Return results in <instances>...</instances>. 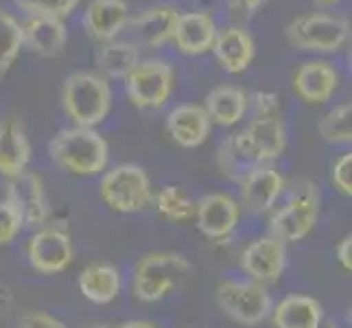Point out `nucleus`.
<instances>
[{
    "label": "nucleus",
    "instance_id": "1",
    "mask_svg": "<svg viewBox=\"0 0 352 328\" xmlns=\"http://www.w3.org/2000/svg\"><path fill=\"white\" fill-rule=\"evenodd\" d=\"M48 155L57 168L75 177H94L110 162V144L96 129L66 127L48 142Z\"/></svg>",
    "mask_w": 352,
    "mask_h": 328
},
{
    "label": "nucleus",
    "instance_id": "2",
    "mask_svg": "<svg viewBox=\"0 0 352 328\" xmlns=\"http://www.w3.org/2000/svg\"><path fill=\"white\" fill-rule=\"evenodd\" d=\"M62 105L66 116L77 127L94 129L112 109V88L105 77L88 70H77L64 79Z\"/></svg>",
    "mask_w": 352,
    "mask_h": 328
},
{
    "label": "nucleus",
    "instance_id": "3",
    "mask_svg": "<svg viewBox=\"0 0 352 328\" xmlns=\"http://www.w3.org/2000/svg\"><path fill=\"white\" fill-rule=\"evenodd\" d=\"M192 272L190 263L175 252H149L133 265L131 294L136 300L160 302L177 291L184 278Z\"/></svg>",
    "mask_w": 352,
    "mask_h": 328
},
{
    "label": "nucleus",
    "instance_id": "4",
    "mask_svg": "<svg viewBox=\"0 0 352 328\" xmlns=\"http://www.w3.org/2000/svg\"><path fill=\"white\" fill-rule=\"evenodd\" d=\"M99 197L110 210L133 215L147 210L153 204V186L142 166L127 162L103 173L99 182Z\"/></svg>",
    "mask_w": 352,
    "mask_h": 328
},
{
    "label": "nucleus",
    "instance_id": "5",
    "mask_svg": "<svg viewBox=\"0 0 352 328\" xmlns=\"http://www.w3.org/2000/svg\"><path fill=\"white\" fill-rule=\"evenodd\" d=\"M348 22L331 14H302L285 29L287 42L305 53H335L348 40Z\"/></svg>",
    "mask_w": 352,
    "mask_h": 328
},
{
    "label": "nucleus",
    "instance_id": "6",
    "mask_svg": "<svg viewBox=\"0 0 352 328\" xmlns=\"http://www.w3.org/2000/svg\"><path fill=\"white\" fill-rule=\"evenodd\" d=\"M217 307L241 326H258L270 318L274 300L267 287L254 281H223L217 287Z\"/></svg>",
    "mask_w": 352,
    "mask_h": 328
},
{
    "label": "nucleus",
    "instance_id": "7",
    "mask_svg": "<svg viewBox=\"0 0 352 328\" xmlns=\"http://www.w3.org/2000/svg\"><path fill=\"white\" fill-rule=\"evenodd\" d=\"M320 219V195L318 186L307 184L296 195H291L283 208L272 210L270 237L280 243H298L307 239Z\"/></svg>",
    "mask_w": 352,
    "mask_h": 328
},
{
    "label": "nucleus",
    "instance_id": "8",
    "mask_svg": "<svg viewBox=\"0 0 352 328\" xmlns=\"http://www.w3.org/2000/svg\"><path fill=\"white\" fill-rule=\"evenodd\" d=\"M175 86L173 68L162 59L138 62L125 77V90L131 105L138 109H160L171 99Z\"/></svg>",
    "mask_w": 352,
    "mask_h": 328
},
{
    "label": "nucleus",
    "instance_id": "9",
    "mask_svg": "<svg viewBox=\"0 0 352 328\" xmlns=\"http://www.w3.org/2000/svg\"><path fill=\"white\" fill-rule=\"evenodd\" d=\"M234 142L250 164H270L285 153L287 129L278 114L254 116L245 129L234 133Z\"/></svg>",
    "mask_w": 352,
    "mask_h": 328
},
{
    "label": "nucleus",
    "instance_id": "10",
    "mask_svg": "<svg viewBox=\"0 0 352 328\" xmlns=\"http://www.w3.org/2000/svg\"><path fill=\"white\" fill-rule=\"evenodd\" d=\"M27 259L33 272L42 276H55L66 272L75 259L72 237L57 226L38 228L27 241Z\"/></svg>",
    "mask_w": 352,
    "mask_h": 328
},
{
    "label": "nucleus",
    "instance_id": "11",
    "mask_svg": "<svg viewBox=\"0 0 352 328\" xmlns=\"http://www.w3.org/2000/svg\"><path fill=\"white\" fill-rule=\"evenodd\" d=\"M287 188L285 175L272 164H256L239 179V206L254 215H267Z\"/></svg>",
    "mask_w": 352,
    "mask_h": 328
},
{
    "label": "nucleus",
    "instance_id": "12",
    "mask_svg": "<svg viewBox=\"0 0 352 328\" xmlns=\"http://www.w3.org/2000/svg\"><path fill=\"white\" fill-rule=\"evenodd\" d=\"M241 270L263 287L276 285L287 270V248L274 237H261L241 252Z\"/></svg>",
    "mask_w": 352,
    "mask_h": 328
},
{
    "label": "nucleus",
    "instance_id": "13",
    "mask_svg": "<svg viewBox=\"0 0 352 328\" xmlns=\"http://www.w3.org/2000/svg\"><path fill=\"white\" fill-rule=\"evenodd\" d=\"M5 199L18 210L22 223L29 228H44L48 217H51V201L46 195V186L42 177L33 171H24L9 179Z\"/></svg>",
    "mask_w": 352,
    "mask_h": 328
},
{
    "label": "nucleus",
    "instance_id": "14",
    "mask_svg": "<svg viewBox=\"0 0 352 328\" xmlns=\"http://www.w3.org/2000/svg\"><path fill=\"white\" fill-rule=\"evenodd\" d=\"M243 208L239 201L228 193H210L195 201V221L204 237L208 239H228L241 221Z\"/></svg>",
    "mask_w": 352,
    "mask_h": 328
},
{
    "label": "nucleus",
    "instance_id": "15",
    "mask_svg": "<svg viewBox=\"0 0 352 328\" xmlns=\"http://www.w3.org/2000/svg\"><path fill=\"white\" fill-rule=\"evenodd\" d=\"M166 131L179 147L195 149L208 140L212 123L206 114L204 105L197 103H184L173 107L166 116Z\"/></svg>",
    "mask_w": 352,
    "mask_h": 328
},
{
    "label": "nucleus",
    "instance_id": "16",
    "mask_svg": "<svg viewBox=\"0 0 352 328\" xmlns=\"http://www.w3.org/2000/svg\"><path fill=\"white\" fill-rule=\"evenodd\" d=\"M31 160V142L18 116L0 120V175L14 179L24 173Z\"/></svg>",
    "mask_w": 352,
    "mask_h": 328
},
{
    "label": "nucleus",
    "instance_id": "17",
    "mask_svg": "<svg viewBox=\"0 0 352 328\" xmlns=\"http://www.w3.org/2000/svg\"><path fill=\"white\" fill-rule=\"evenodd\" d=\"M210 51L214 53L219 66L230 72V75H241L250 68V64L254 62V40L252 35L241 29V27H228L217 31L214 42Z\"/></svg>",
    "mask_w": 352,
    "mask_h": 328
},
{
    "label": "nucleus",
    "instance_id": "18",
    "mask_svg": "<svg viewBox=\"0 0 352 328\" xmlns=\"http://www.w3.org/2000/svg\"><path fill=\"white\" fill-rule=\"evenodd\" d=\"M129 7L125 0H92L83 14V29L96 42H112L127 27Z\"/></svg>",
    "mask_w": 352,
    "mask_h": 328
},
{
    "label": "nucleus",
    "instance_id": "19",
    "mask_svg": "<svg viewBox=\"0 0 352 328\" xmlns=\"http://www.w3.org/2000/svg\"><path fill=\"white\" fill-rule=\"evenodd\" d=\"M22 27V44L29 46V51L42 57H57L64 51L68 31L64 20L51 16H27L20 22Z\"/></svg>",
    "mask_w": 352,
    "mask_h": 328
},
{
    "label": "nucleus",
    "instance_id": "20",
    "mask_svg": "<svg viewBox=\"0 0 352 328\" xmlns=\"http://www.w3.org/2000/svg\"><path fill=\"white\" fill-rule=\"evenodd\" d=\"M339 75L329 62H307L294 75V90L302 101L322 105L337 92Z\"/></svg>",
    "mask_w": 352,
    "mask_h": 328
},
{
    "label": "nucleus",
    "instance_id": "21",
    "mask_svg": "<svg viewBox=\"0 0 352 328\" xmlns=\"http://www.w3.org/2000/svg\"><path fill=\"white\" fill-rule=\"evenodd\" d=\"M217 31L219 29L208 14H201V11L179 14L173 31V42L179 48V53L197 57L212 48Z\"/></svg>",
    "mask_w": 352,
    "mask_h": 328
},
{
    "label": "nucleus",
    "instance_id": "22",
    "mask_svg": "<svg viewBox=\"0 0 352 328\" xmlns=\"http://www.w3.org/2000/svg\"><path fill=\"white\" fill-rule=\"evenodd\" d=\"M79 294L92 305H110L123 291V276L114 265L90 263L81 270L77 278Z\"/></svg>",
    "mask_w": 352,
    "mask_h": 328
},
{
    "label": "nucleus",
    "instance_id": "23",
    "mask_svg": "<svg viewBox=\"0 0 352 328\" xmlns=\"http://www.w3.org/2000/svg\"><path fill=\"white\" fill-rule=\"evenodd\" d=\"M274 328H322L324 307L305 294H291L272 307Z\"/></svg>",
    "mask_w": 352,
    "mask_h": 328
},
{
    "label": "nucleus",
    "instance_id": "24",
    "mask_svg": "<svg viewBox=\"0 0 352 328\" xmlns=\"http://www.w3.org/2000/svg\"><path fill=\"white\" fill-rule=\"evenodd\" d=\"M179 11L171 5H157L131 20L133 38L147 48H160L173 40Z\"/></svg>",
    "mask_w": 352,
    "mask_h": 328
},
{
    "label": "nucleus",
    "instance_id": "25",
    "mask_svg": "<svg viewBox=\"0 0 352 328\" xmlns=\"http://www.w3.org/2000/svg\"><path fill=\"white\" fill-rule=\"evenodd\" d=\"M204 109L210 123L221 127H234L248 114L250 101L248 94L236 86H219L206 94Z\"/></svg>",
    "mask_w": 352,
    "mask_h": 328
},
{
    "label": "nucleus",
    "instance_id": "26",
    "mask_svg": "<svg viewBox=\"0 0 352 328\" xmlns=\"http://www.w3.org/2000/svg\"><path fill=\"white\" fill-rule=\"evenodd\" d=\"M138 62H140L138 46L131 42L105 44L96 53V68L101 70V77L125 79L138 66Z\"/></svg>",
    "mask_w": 352,
    "mask_h": 328
},
{
    "label": "nucleus",
    "instance_id": "27",
    "mask_svg": "<svg viewBox=\"0 0 352 328\" xmlns=\"http://www.w3.org/2000/svg\"><path fill=\"white\" fill-rule=\"evenodd\" d=\"M153 204L166 221L184 223L195 217V201L188 197L184 188L175 184H166L157 190V195H153Z\"/></svg>",
    "mask_w": 352,
    "mask_h": 328
},
{
    "label": "nucleus",
    "instance_id": "28",
    "mask_svg": "<svg viewBox=\"0 0 352 328\" xmlns=\"http://www.w3.org/2000/svg\"><path fill=\"white\" fill-rule=\"evenodd\" d=\"M22 27L20 22L0 7V77L7 75L22 51Z\"/></svg>",
    "mask_w": 352,
    "mask_h": 328
},
{
    "label": "nucleus",
    "instance_id": "29",
    "mask_svg": "<svg viewBox=\"0 0 352 328\" xmlns=\"http://www.w3.org/2000/svg\"><path fill=\"white\" fill-rule=\"evenodd\" d=\"M320 136L331 142V144H350L352 140V105L342 103L335 109H331L329 114H324V118L318 125Z\"/></svg>",
    "mask_w": 352,
    "mask_h": 328
},
{
    "label": "nucleus",
    "instance_id": "30",
    "mask_svg": "<svg viewBox=\"0 0 352 328\" xmlns=\"http://www.w3.org/2000/svg\"><path fill=\"white\" fill-rule=\"evenodd\" d=\"M217 166H219V171L232 182H239L254 166V164L248 162V157L243 155L241 149L236 147L234 133H232V136H228L219 144V151H217Z\"/></svg>",
    "mask_w": 352,
    "mask_h": 328
},
{
    "label": "nucleus",
    "instance_id": "31",
    "mask_svg": "<svg viewBox=\"0 0 352 328\" xmlns=\"http://www.w3.org/2000/svg\"><path fill=\"white\" fill-rule=\"evenodd\" d=\"M14 3L29 16H51L64 20L77 9L81 0H14Z\"/></svg>",
    "mask_w": 352,
    "mask_h": 328
},
{
    "label": "nucleus",
    "instance_id": "32",
    "mask_svg": "<svg viewBox=\"0 0 352 328\" xmlns=\"http://www.w3.org/2000/svg\"><path fill=\"white\" fill-rule=\"evenodd\" d=\"M22 228L24 223L18 210L7 199L0 201V248L9 245L11 241H16L18 234L22 232Z\"/></svg>",
    "mask_w": 352,
    "mask_h": 328
},
{
    "label": "nucleus",
    "instance_id": "33",
    "mask_svg": "<svg viewBox=\"0 0 352 328\" xmlns=\"http://www.w3.org/2000/svg\"><path fill=\"white\" fill-rule=\"evenodd\" d=\"M331 182L342 195H352V153L339 155L331 168Z\"/></svg>",
    "mask_w": 352,
    "mask_h": 328
},
{
    "label": "nucleus",
    "instance_id": "34",
    "mask_svg": "<svg viewBox=\"0 0 352 328\" xmlns=\"http://www.w3.org/2000/svg\"><path fill=\"white\" fill-rule=\"evenodd\" d=\"M18 328H68V326L46 311H29L20 318Z\"/></svg>",
    "mask_w": 352,
    "mask_h": 328
},
{
    "label": "nucleus",
    "instance_id": "35",
    "mask_svg": "<svg viewBox=\"0 0 352 328\" xmlns=\"http://www.w3.org/2000/svg\"><path fill=\"white\" fill-rule=\"evenodd\" d=\"M248 101L254 107V116L278 114V96L274 92H256V94L248 96Z\"/></svg>",
    "mask_w": 352,
    "mask_h": 328
},
{
    "label": "nucleus",
    "instance_id": "36",
    "mask_svg": "<svg viewBox=\"0 0 352 328\" xmlns=\"http://www.w3.org/2000/svg\"><path fill=\"white\" fill-rule=\"evenodd\" d=\"M335 256H337V263L342 265V270L346 274L352 272V237H344L342 241L337 243V248H335Z\"/></svg>",
    "mask_w": 352,
    "mask_h": 328
},
{
    "label": "nucleus",
    "instance_id": "37",
    "mask_svg": "<svg viewBox=\"0 0 352 328\" xmlns=\"http://www.w3.org/2000/svg\"><path fill=\"white\" fill-rule=\"evenodd\" d=\"M267 3V0H230V5H232L236 11H241V14H254V11H258L263 5Z\"/></svg>",
    "mask_w": 352,
    "mask_h": 328
},
{
    "label": "nucleus",
    "instance_id": "38",
    "mask_svg": "<svg viewBox=\"0 0 352 328\" xmlns=\"http://www.w3.org/2000/svg\"><path fill=\"white\" fill-rule=\"evenodd\" d=\"M118 328H160L153 322H147V320H129L125 324H120Z\"/></svg>",
    "mask_w": 352,
    "mask_h": 328
},
{
    "label": "nucleus",
    "instance_id": "39",
    "mask_svg": "<svg viewBox=\"0 0 352 328\" xmlns=\"http://www.w3.org/2000/svg\"><path fill=\"white\" fill-rule=\"evenodd\" d=\"M315 5H318L320 9H331V7H335L337 3H342V0H313Z\"/></svg>",
    "mask_w": 352,
    "mask_h": 328
},
{
    "label": "nucleus",
    "instance_id": "40",
    "mask_svg": "<svg viewBox=\"0 0 352 328\" xmlns=\"http://www.w3.org/2000/svg\"><path fill=\"white\" fill-rule=\"evenodd\" d=\"M88 328H110L107 324H94V326H88Z\"/></svg>",
    "mask_w": 352,
    "mask_h": 328
},
{
    "label": "nucleus",
    "instance_id": "41",
    "mask_svg": "<svg viewBox=\"0 0 352 328\" xmlns=\"http://www.w3.org/2000/svg\"><path fill=\"white\" fill-rule=\"evenodd\" d=\"M326 328H337V326H335V324H329V326H326Z\"/></svg>",
    "mask_w": 352,
    "mask_h": 328
}]
</instances>
